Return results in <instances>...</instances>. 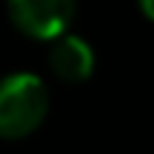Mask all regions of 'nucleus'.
Masks as SVG:
<instances>
[{"label":"nucleus","mask_w":154,"mask_h":154,"mask_svg":"<svg viewBox=\"0 0 154 154\" xmlns=\"http://www.w3.org/2000/svg\"><path fill=\"white\" fill-rule=\"evenodd\" d=\"M49 70L65 84H84L95 73V49L73 32H62L49 41Z\"/></svg>","instance_id":"obj_3"},{"label":"nucleus","mask_w":154,"mask_h":154,"mask_svg":"<svg viewBox=\"0 0 154 154\" xmlns=\"http://www.w3.org/2000/svg\"><path fill=\"white\" fill-rule=\"evenodd\" d=\"M11 24L32 41H54L68 32L76 16V0H5Z\"/></svg>","instance_id":"obj_2"},{"label":"nucleus","mask_w":154,"mask_h":154,"mask_svg":"<svg viewBox=\"0 0 154 154\" xmlns=\"http://www.w3.org/2000/svg\"><path fill=\"white\" fill-rule=\"evenodd\" d=\"M49 114L46 84L27 70L0 76V141L32 135Z\"/></svg>","instance_id":"obj_1"},{"label":"nucleus","mask_w":154,"mask_h":154,"mask_svg":"<svg viewBox=\"0 0 154 154\" xmlns=\"http://www.w3.org/2000/svg\"><path fill=\"white\" fill-rule=\"evenodd\" d=\"M138 5H141V11H143V16H146V19H152V22H154V0H138Z\"/></svg>","instance_id":"obj_4"}]
</instances>
